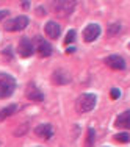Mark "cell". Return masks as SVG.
<instances>
[{"label": "cell", "mask_w": 130, "mask_h": 147, "mask_svg": "<svg viewBox=\"0 0 130 147\" xmlns=\"http://www.w3.org/2000/svg\"><path fill=\"white\" fill-rule=\"evenodd\" d=\"M16 89V80L13 75L2 72L0 74V99L9 97Z\"/></svg>", "instance_id": "cell-1"}, {"label": "cell", "mask_w": 130, "mask_h": 147, "mask_svg": "<svg viewBox=\"0 0 130 147\" xmlns=\"http://www.w3.org/2000/svg\"><path fill=\"white\" fill-rule=\"evenodd\" d=\"M96 102H97L96 94H82L75 102L77 111L79 113H88V111H91L94 108Z\"/></svg>", "instance_id": "cell-2"}, {"label": "cell", "mask_w": 130, "mask_h": 147, "mask_svg": "<svg viewBox=\"0 0 130 147\" xmlns=\"http://www.w3.org/2000/svg\"><path fill=\"white\" fill-rule=\"evenodd\" d=\"M28 25V17L27 16H17L13 19H8L5 22V30L6 31H20Z\"/></svg>", "instance_id": "cell-3"}, {"label": "cell", "mask_w": 130, "mask_h": 147, "mask_svg": "<svg viewBox=\"0 0 130 147\" xmlns=\"http://www.w3.org/2000/svg\"><path fill=\"white\" fill-rule=\"evenodd\" d=\"M75 8V2H55L53 3V11L60 16H69Z\"/></svg>", "instance_id": "cell-4"}, {"label": "cell", "mask_w": 130, "mask_h": 147, "mask_svg": "<svg viewBox=\"0 0 130 147\" xmlns=\"http://www.w3.org/2000/svg\"><path fill=\"white\" fill-rule=\"evenodd\" d=\"M99 34H100V27L97 24H89L83 30V39L86 42H93V41H96L99 38Z\"/></svg>", "instance_id": "cell-5"}, {"label": "cell", "mask_w": 130, "mask_h": 147, "mask_svg": "<svg viewBox=\"0 0 130 147\" xmlns=\"http://www.w3.org/2000/svg\"><path fill=\"white\" fill-rule=\"evenodd\" d=\"M52 82L55 85H66L71 82V74L66 71L64 67H58L57 71L52 74Z\"/></svg>", "instance_id": "cell-6"}, {"label": "cell", "mask_w": 130, "mask_h": 147, "mask_svg": "<svg viewBox=\"0 0 130 147\" xmlns=\"http://www.w3.org/2000/svg\"><path fill=\"white\" fill-rule=\"evenodd\" d=\"M17 50H19V55L22 58H28L33 55V44H31V41L28 39V38H22V39L19 41V47H17Z\"/></svg>", "instance_id": "cell-7"}, {"label": "cell", "mask_w": 130, "mask_h": 147, "mask_svg": "<svg viewBox=\"0 0 130 147\" xmlns=\"http://www.w3.org/2000/svg\"><path fill=\"white\" fill-rule=\"evenodd\" d=\"M105 64L108 66V67L114 69V71H122V69H125V61L122 57H119V55H110L108 58H105Z\"/></svg>", "instance_id": "cell-8"}, {"label": "cell", "mask_w": 130, "mask_h": 147, "mask_svg": "<svg viewBox=\"0 0 130 147\" xmlns=\"http://www.w3.org/2000/svg\"><path fill=\"white\" fill-rule=\"evenodd\" d=\"M25 96L28 97L30 100H33V102H41V100H44V94L41 92V91L38 89V86L33 85V83H28V86H27V89H25Z\"/></svg>", "instance_id": "cell-9"}, {"label": "cell", "mask_w": 130, "mask_h": 147, "mask_svg": "<svg viewBox=\"0 0 130 147\" xmlns=\"http://www.w3.org/2000/svg\"><path fill=\"white\" fill-rule=\"evenodd\" d=\"M44 30H45V34H47L50 39H58L60 34H61V27H60L57 22H53V20L45 24Z\"/></svg>", "instance_id": "cell-10"}, {"label": "cell", "mask_w": 130, "mask_h": 147, "mask_svg": "<svg viewBox=\"0 0 130 147\" xmlns=\"http://www.w3.org/2000/svg\"><path fill=\"white\" fill-rule=\"evenodd\" d=\"M36 49H38L39 57H43V58L50 57V55H52V45L49 42H45L43 38H39V36L36 38Z\"/></svg>", "instance_id": "cell-11"}, {"label": "cell", "mask_w": 130, "mask_h": 147, "mask_svg": "<svg viewBox=\"0 0 130 147\" xmlns=\"http://www.w3.org/2000/svg\"><path fill=\"white\" fill-rule=\"evenodd\" d=\"M35 133H36L38 136H41V138H44V139H49L53 135V127H52L50 124H39L35 128Z\"/></svg>", "instance_id": "cell-12"}, {"label": "cell", "mask_w": 130, "mask_h": 147, "mask_svg": "<svg viewBox=\"0 0 130 147\" xmlns=\"http://www.w3.org/2000/svg\"><path fill=\"white\" fill-rule=\"evenodd\" d=\"M114 124H116L118 128H127V130H130V110L119 114Z\"/></svg>", "instance_id": "cell-13"}, {"label": "cell", "mask_w": 130, "mask_h": 147, "mask_svg": "<svg viewBox=\"0 0 130 147\" xmlns=\"http://www.w3.org/2000/svg\"><path fill=\"white\" fill-rule=\"evenodd\" d=\"M16 110H17L16 103H13V105H8V107H5L2 111H0V122H2V121H5L6 117H9V116H11V114L16 111Z\"/></svg>", "instance_id": "cell-14"}, {"label": "cell", "mask_w": 130, "mask_h": 147, "mask_svg": "<svg viewBox=\"0 0 130 147\" xmlns=\"http://www.w3.org/2000/svg\"><path fill=\"white\" fill-rule=\"evenodd\" d=\"M94 138H96V133H94V128H88V131H86V141H85V147H93V146H94Z\"/></svg>", "instance_id": "cell-15"}, {"label": "cell", "mask_w": 130, "mask_h": 147, "mask_svg": "<svg viewBox=\"0 0 130 147\" xmlns=\"http://www.w3.org/2000/svg\"><path fill=\"white\" fill-rule=\"evenodd\" d=\"M119 30H121V24L114 22V24H111V25H108L107 33H108V36H114L116 33H119Z\"/></svg>", "instance_id": "cell-16"}, {"label": "cell", "mask_w": 130, "mask_h": 147, "mask_svg": "<svg viewBox=\"0 0 130 147\" xmlns=\"http://www.w3.org/2000/svg\"><path fill=\"white\" fill-rule=\"evenodd\" d=\"M114 139L119 142H130V133H118L114 135Z\"/></svg>", "instance_id": "cell-17"}, {"label": "cell", "mask_w": 130, "mask_h": 147, "mask_svg": "<svg viewBox=\"0 0 130 147\" xmlns=\"http://www.w3.org/2000/svg\"><path fill=\"white\" fill-rule=\"evenodd\" d=\"M74 39H75V30H69V33L66 34L64 44H71V42H74Z\"/></svg>", "instance_id": "cell-18"}, {"label": "cell", "mask_w": 130, "mask_h": 147, "mask_svg": "<svg viewBox=\"0 0 130 147\" xmlns=\"http://www.w3.org/2000/svg\"><path fill=\"white\" fill-rule=\"evenodd\" d=\"M110 96H111V99H119V97H121V91H119L118 88H113L110 91Z\"/></svg>", "instance_id": "cell-19"}, {"label": "cell", "mask_w": 130, "mask_h": 147, "mask_svg": "<svg viewBox=\"0 0 130 147\" xmlns=\"http://www.w3.org/2000/svg\"><path fill=\"white\" fill-rule=\"evenodd\" d=\"M27 127H28V125H22V127H19V128H17V131H16V136H19V135H24V133L27 131V130H25Z\"/></svg>", "instance_id": "cell-20"}, {"label": "cell", "mask_w": 130, "mask_h": 147, "mask_svg": "<svg viewBox=\"0 0 130 147\" xmlns=\"http://www.w3.org/2000/svg\"><path fill=\"white\" fill-rule=\"evenodd\" d=\"M8 14H9L8 9H2V11H0V20H2L3 17H8Z\"/></svg>", "instance_id": "cell-21"}, {"label": "cell", "mask_w": 130, "mask_h": 147, "mask_svg": "<svg viewBox=\"0 0 130 147\" xmlns=\"http://www.w3.org/2000/svg\"><path fill=\"white\" fill-rule=\"evenodd\" d=\"M3 53H5V57H9V58H11V47L5 49V52H3Z\"/></svg>", "instance_id": "cell-22"}, {"label": "cell", "mask_w": 130, "mask_h": 147, "mask_svg": "<svg viewBox=\"0 0 130 147\" xmlns=\"http://www.w3.org/2000/svg\"><path fill=\"white\" fill-rule=\"evenodd\" d=\"M22 6H24V8H28L30 3H28V2H22Z\"/></svg>", "instance_id": "cell-23"}, {"label": "cell", "mask_w": 130, "mask_h": 147, "mask_svg": "<svg viewBox=\"0 0 130 147\" xmlns=\"http://www.w3.org/2000/svg\"><path fill=\"white\" fill-rule=\"evenodd\" d=\"M74 50H75V49H74V47H68V50H66V52H68V53H72Z\"/></svg>", "instance_id": "cell-24"}, {"label": "cell", "mask_w": 130, "mask_h": 147, "mask_svg": "<svg viewBox=\"0 0 130 147\" xmlns=\"http://www.w3.org/2000/svg\"><path fill=\"white\" fill-rule=\"evenodd\" d=\"M129 49H130V44H129Z\"/></svg>", "instance_id": "cell-25"}]
</instances>
